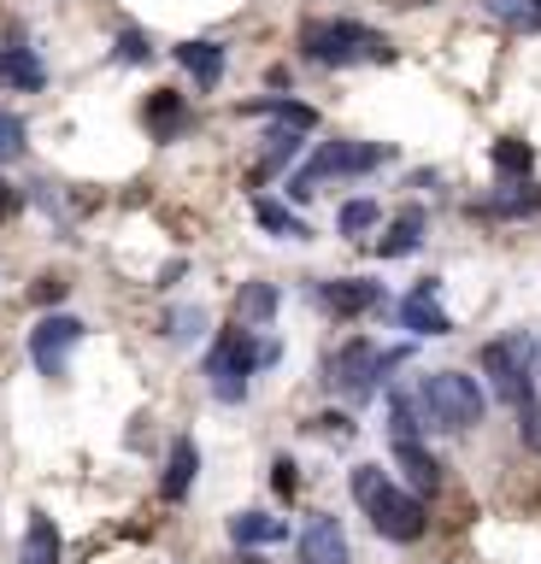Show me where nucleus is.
<instances>
[{"label": "nucleus", "instance_id": "nucleus-1", "mask_svg": "<svg viewBox=\"0 0 541 564\" xmlns=\"http://www.w3.org/2000/svg\"><path fill=\"white\" fill-rule=\"evenodd\" d=\"M301 53L312 65H389L394 42L359 18H306L301 24Z\"/></svg>", "mask_w": 541, "mask_h": 564}, {"label": "nucleus", "instance_id": "nucleus-2", "mask_svg": "<svg viewBox=\"0 0 541 564\" xmlns=\"http://www.w3.org/2000/svg\"><path fill=\"white\" fill-rule=\"evenodd\" d=\"M354 500L365 506V518H371V529H377L382 541L412 546V541L430 529L424 500H418V494H407V488H394L382 465H359V470H354Z\"/></svg>", "mask_w": 541, "mask_h": 564}, {"label": "nucleus", "instance_id": "nucleus-3", "mask_svg": "<svg viewBox=\"0 0 541 564\" xmlns=\"http://www.w3.org/2000/svg\"><path fill=\"white\" fill-rule=\"evenodd\" d=\"M418 412H424L435 430L465 435V430H477V423H483L488 400H483L477 377H465V370H430V377L418 382Z\"/></svg>", "mask_w": 541, "mask_h": 564}, {"label": "nucleus", "instance_id": "nucleus-4", "mask_svg": "<svg viewBox=\"0 0 541 564\" xmlns=\"http://www.w3.org/2000/svg\"><path fill=\"white\" fill-rule=\"evenodd\" d=\"M266 365H277V341H259L253 329H230L206 352V382H213V394L224 405H236V400H248V377Z\"/></svg>", "mask_w": 541, "mask_h": 564}, {"label": "nucleus", "instance_id": "nucleus-5", "mask_svg": "<svg viewBox=\"0 0 541 564\" xmlns=\"http://www.w3.org/2000/svg\"><path fill=\"white\" fill-rule=\"evenodd\" d=\"M483 377L495 382V394L506 405H530L535 400V335H495V341L483 347Z\"/></svg>", "mask_w": 541, "mask_h": 564}, {"label": "nucleus", "instance_id": "nucleus-6", "mask_svg": "<svg viewBox=\"0 0 541 564\" xmlns=\"http://www.w3.org/2000/svg\"><path fill=\"white\" fill-rule=\"evenodd\" d=\"M389 159L394 148H382V141H329V148L312 153V165L301 176H289V200H312L324 176H365V171L389 165Z\"/></svg>", "mask_w": 541, "mask_h": 564}, {"label": "nucleus", "instance_id": "nucleus-7", "mask_svg": "<svg viewBox=\"0 0 541 564\" xmlns=\"http://www.w3.org/2000/svg\"><path fill=\"white\" fill-rule=\"evenodd\" d=\"M400 359V352H382L377 341H365V335H354V341H342L336 352H329V388L347 400H371L377 394V377Z\"/></svg>", "mask_w": 541, "mask_h": 564}, {"label": "nucleus", "instance_id": "nucleus-8", "mask_svg": "<svg viewBox=\"0 0 541 564\" xmlns=\"http://www.w3.org/2000/svg\"><path fill=\"white\" fill-rule=\"evenodd\" d=\"M83 317L72 312H54V317H42L36 329H30V359H36L42 377H65V359H72V347L83 341Z\"/></svg>", "mask_w": 541, "mask_h": 564}, {"label": "nucleus", "instance_id": "nucleus-9", "mask_svg": "<svg viewBox=\"0 0 541 564\" xmlns=\"http://www.w3.org/2000/svg\"><path fill=\"white\" fill-rule=\"evenodd\" d=\"M318 300H324L336 317H359V312H377V306H382V282L336 276V282H318Z\"/></svg>", "mask_w": 541, "mask_h": 564}, {"label": "nucleus", "instance_id": "nucleus-10", "mask_svg": "<svg viewBox=\"0 0 541 564\" xmlns=\"http://www.w3.org/2000/svg\"><path fill=\"white\" fill-rule=\"evenodd\" d=\"M301 564H354V553H347V529L336 518H312L301 529Z\"/></svg>", "mask_w": 541, "mask_h": 564}, {"label": "nucleus", "instance_id": "nucleus-11", "mask_svg": "<svg viewBox=\"0 0 541 564\" xmlns=\"http://www.w3.org/2000/svg\"><path fill=\"white\" fill-rule=\"evenodd\" d=\"M435 289H442V282H418V289L400 300V324H407L412 335H447L453 329V317L435 306Z\"/></svg>", "mask_w": 541, "mask_h": 564}, {"label": "nucleus", "instance_id": "nucleus-12", "mask_svg": "<svg viewBox=\"0 0 541 564\" xmlns=\"http://www.w3.org/2000/svg\"><path fill=\"white\" fill-rule=\"evenodd\" d=\"M142 118H148V130L160 135V141H177L188 130V106H183L177 88H153L148 106H142Z\"/></svg>", "mask_w": 541, "mask_h": 564}, {"label": "nucleus", "instance_id": "nucleus-13", "mask_svg": "<svg viewBox=\"0 0 541 564\" xmlns=\"http://www.w3.org/2000/svg\"><path fill=\"white\" fill-rule=\"evenodd\" d=\"M224 59H230L224 42H183L177 47V65L195 77V88H218L224 83Z\"/></svg>", "mask_w": 541, "mask_h": 564}, {"label": "nucleus", "instance_id": "nucleus-14", "mask_svg": "<svg viewBox=\"0 0 541 564\" xmlns=\"http://www.w3.org/2000/svg\"><path fill=\"white\" fill-rule=\"evenodd\" d=\"M195 470H201V453H195V441H171V458H165V482H160V494L171 506L177 500H188V488H195Z\"/></svg>", "mask_w": 541, "mask_h": 564}, {"label": "nucleus", "instance_id": "nucleus-15", "mask_svg": "<svg viewBox=\"0 0 541 564\" xmlns=\"http://www.w3.org/2000/svg\"><path fill=\"white\" fill-rule=\"evenodd\" d=\"M394 465L407 470L412 494H435V488H442V465H435V453L418 447V441H394Z\"/></svg>", "mask_w": 541, "mask_h": 564}, {"label": "nucleus", "instance_id": "nucleus-16", "mask_svg": "<svg viewBox=\"0 0 541 564\" xmlns=\"http://www.w3.org/2000/svg\"><path fill=\"white\" fill-rule=\"evenodd\" d=\"M277 282H241V294H236V324L241 329H266L271 317H277Z\"/></svg>", "mask_w": 541, "mask_h": 564}, {"label": "nucleus", "instance_id": "nucleus-17", "mask_svg": "<svg viewBox=\"0 0 541 564\" xmlns=\"http://www.w3.org/2000/svg\"><path fill=\"white\" fill-rule=\"evenodd\" d=\"M19 558H24V564H59V529H54V518H47V511H30Z\"/></svg>", "mask_w": 541, "mask_h": 564}, {"label": "nucleus", "instance_id": "nucleus-18", "mask_svg": "<svg viewBox=\"0 0 541 564\" xmlns=\"http://www.w3.org/2000/svg\"><path fill=\"white\" fill-rule=\"evenodd\" d=\"M289 535V523L283 518H266V511H236L230 518V541L236 546H271V541H283Z\"/></svg>", "mask_w": 541, "mask_h": 564}, {"label": "nucleus", "instance_id": "nucleus-19", "mask_svg": "<svg viewBox=\"0 0 541 564\" xmlns=\"http://www.w3.org/2000/svg\"><path fill=\"white\" fill-rule=\"evenodd\" d=\"M418 241H424V212H400V218L389 224V236L377 241V253L382 259H407V253H418Z\"/></svg>", "mask_w": 541, "mask_h": 564}, {"label": "nucleus", "instance_id": "nucleus-20", "mask_svg": "<svg viewBox=\"0 0 541 564\" xmlns=\"http://www.w3.org/2000/svg\"><path fill=\"white\" fill-rule=\"evenodd\" d=\"M0 83H7V88H42L47 70L36 59V47H7V53H0Z\"/></svg>", "mask_w": 541, "mask_h": 564}, {"label": "nucleus", "instance_id": "nucleus-21", "mask_svg": "<svg viewBox=\"0 0 541 564\" xmlns=\"http://www.w3.org/2000/svg\"><path fill=\"white\" fill-rule=\"evenodd\" d=\"M248 112H259V118H271V123H289V130H318V112H312L306 100H283V95H271V100H253Z\"/></svg>", "mask_w": 541, "mask_h": 564}, {"label": "nucleus", "instance_id": "nucleus-22", "mask_svg": "<svg viewBox=\"0 0 541 564\" xmlns=\"http://www.w3.org/2000/svg\"><path fill=\"white\" fill-rule=\"evenodd\" d=\"M253 218H259V229H271V236H283V241H306L301 212H289L283 200H259V206H253Z\"/></svg>", "mask_w": 541, "mask_h": 564}, {"label": "nucleus", "instance_id": "nucleus-23", "mask_svg": "<svg viewBox=\"0 0 541 564\" xmlns=\"http://www.w3.org/2000/svg\"><path fill=\"white\" fill-rule=\"evenodd\" d=\"M495 171L500 176H530L535 171V148H530V141H518V135L495 141Z\"/></svg>", "mask_w": 541, "mask_h": 564}, {"label": "nucleus", "instance_id": "nucleus-24", "mask_svg": "<svg viewBox=\"0 0 541 564\" xmlns=\"http://www.w3.org/2000/svg\"><path fill=\"white\" fill-rule=\"evenodd\" d=\"M470 212H483V218H530V212H541V194H495V200H477Z\"/></svg>", "mask_w": 541, "mask_h": 564}, {"label": "nucleus", "instance_id": "nucleus-25", "mask_svg": "<svg viewBox=\"0 0 541 564\" xmlns=\"http://www.w3.org/2000/svg\"><path fill=\"white\" fill-rule=\"evenodd\" d=\"M488 12L512 30H541V0H488Z\"/></svg>", "mask_w": 541, "mask_h": 564}, {"label": "nucleus", "instance_id": "nucleus-26", "mask_svg": "<svg viewBox=\"0 0 541 564\" xmlns=\"http://www.w3.org/2000/svg\"><path fill=\"white\" fill-rule=\"evenodd\" d=\"M377 218H382L377 200H347V206H342V218H336V229H342V236H365V229H371Z\"/></svg>", "mask_w": 541, "mask_h": 564}, {"label": "nucleus", "instance_id": "nucleus-27", "mask_svg": "<svg viewBox=\"0 0 541 564\" xmlns=\"http://www.w3.org/2000/svg\"><path fill=\"white\" fill-rule=\"evenodd\" d=\"M24 118L19 112H7V106H0V159H19L24 153Z\"/></svg>", "mask_w": 541, "mask_h": 564}, {"label": "nucleus", "instance_id": "nucleus-28", "mask_svg": "<svg viewBox=\"0 0 541 564\" xmlns=\"http://www.w3.org/2000/svg\"><path fill=\"white\" fill-rule=\"evenodd\" d=\"M389 417H394V423H389L394 441H418V405H412L407 394H394V400H389Z\"/></svg>", "mask_w": 541, "mask_h": 564}, {"label": "nucleus", "instance_id": "nucleus-29", "mask_svg": "<svg viewBox=\"0 0 541 564\" xmlns=\"http://www.w3.org/2000/svg\"><path fill=\"white\" fill-rule=\"evenodd\" d=\"M201 329H206V317H201V312H188V306H177V312L165 317V335H171V341H195Z\"/></svg>", "mask_w": 541, "mask_h": 564}, {"label": "nucleus", "instance_id": "nucleus-30", "mask_svg": "<svg viewBox=\"0 0 541 564\" xmlns=\"http://www.w3.org/2000/svg\"><path fill=\"white\" fill-rule=\"evenodd\" d=\"M142 59H153V42L142 30H125L118 35V65H142Z\"/></svg>", "mask_w": 541, "mask_h": 564}, {"label": "nucleus", "instance_id": "nucleus-31", "mask_svg": "<svg viewBox=\"0 0 541 564\" xmlns=\"http://www.w3.org/2000/svg\"><path fill=\"white\" fill-rule=\"evenodd\" d=\"M518 435H523V447H530V453H541V405L535 400L518 405Z\"/></svg>", "mask_w": 541, "mask_h": 564}, {"label": "nucleus", "instance_id": "nucleus-32", "mask_svg": "<svg viewBox=\"0 0 541 564\" xmlns=\"http://www.w3.org/2000/svg\"><path fill=\"white\" fill-rule=\"evenodd\" d=\"M271 488L283 494V500H294V488H301V465H294V458H277V465H271Z\"/></svg>", "mask_w": 541, "mask_h": 564}, {"label": "nucleus", "instance_id": "nucleus-33", "mask_svg": "<svg viewBox=\"0 0 541 564\" xmlns=\"http://www.w3.org/2000/svg\"><path fill=\"white\" fill-rule=\"evenodd\" d=\"M65 289H72L65 276H36V289H30V300H36V306H59Z\"/></svg>", "mask_w": 541, "mask_h": 564}, {"label": "nucleus", "instance_id": "nucleus-34", "mask_svg": "<svg viewBox=\"0 0 541 564\" xmlns=\"http://www.w3.org/2000/svg\"><path fill=\"white\" fill-rule=\"evenodd\" d=\"M19 206H24V194L12 188L7 176H0V224H7V218H12V212H19Z\"/></svg>", "mask_w": 541, "mask_h": 564}, {"label": "nucleus", "instance_id": "nucleus-35", "mask_svg": "<svg viewBox=\"0 0 541 564\" xmlns=\"http://www.w3.org/2000/svg\"><path fill=\"white\" fill-rule=\"evenodd\" d=\"M312 430H324V435H354V417H342V412H329V417H318Z\"/></svg>", "mask_w": 541, "mask_h": 564}, {"label": "nucleus", "instance_id": "nucleus-36", "mask_svg": "<svg viewBox=\"0 0 541 564\" xmlns=\"http://www.w3.org/2000/svg\"><path fill=\"white\" fill-rule=\"evenodd\" d=\"M241 564H259V558H241Z\"/></svg>", "mask_w": 541, "mask_h": 564}]
</instances>
